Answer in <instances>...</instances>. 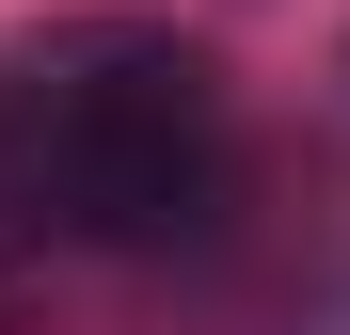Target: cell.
<instances>
[{"mask_svg": "<svg viewBox=\"0 0 350 335\" xmlns=\"http://www.w3.org/2000/svg\"><path fill=\"white\" fill-rule=\"evenodd\" d=\"M239 192L223 64L159 16L0 32V271L16 256H175Z\"/></svg>", "mask_w": 350, "mask_h": 335, "instance_id": "obj_1", "label": "cell"}]
</instances>
